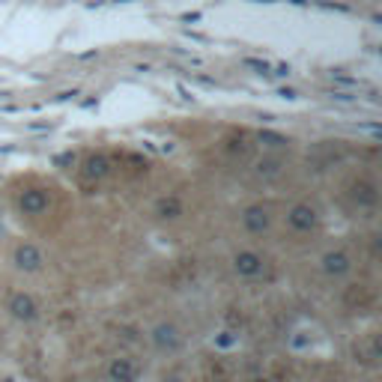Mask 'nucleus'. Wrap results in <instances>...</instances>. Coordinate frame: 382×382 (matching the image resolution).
Returning a JSON list of instances; mask_svg holds the SVG:
<instances>
[{
  "instance_id": "nucleus-1",
  "label": "nucleus",
  "mask_w": 382,
  "mask_h": 382,
  "mask_svg": "<svg viewBox=\"0 0 382 382\" xmlns=\"http://www.w3.org/2000/svg\"><path fill=\"white\" fill-rule=\"evenodd\" d=\"M12 263H16V269L21 272H39L45 266V254L33 245V242H21V245L12 251Z\"/></svg>"
},
{
  "instance_id": "nucleus-2",
  "label": "nucleus",
  "mask_w": 382,
  "mask_h": 382,
  "mask_svg": "<svg viewBox=\"0 0 382 382\" xmlns=\"http://www.w3.org/2000/svg\"><path fill=\"white\" fill-rule=\"evenodd\" d=\"M6 311L21 323H33L36 316H39V304H36V299L30 296V292H12L9 302H6Z\"/></svg>"
},
{
  "instance_id": "nucleus-3",
  "label": "nucleus",
  "mask_w": 382,
  "mask_h": 382,
  "mask_svg": "<svg viewBox=\"0 0 382 382\" xmlns=\"http://www.w3.org/2000/svg\"><path fill=\"white\" fill-rule=\"evenodd\" d=\"M316 221H320V215H316V209L311 207V203H296V207H290V212H287V224L299 233L314 230Z\"/></svg>"
},
{
  "instance_id": "nucleus-4",
  "label": "nucleus",
  "mask_w": 382,
  "mask_h": 382,
  "mask_svg": "<svg viewBox=\"0 0 382 382\" xmlns=\"http://www.w3.org/2000/svg\"><path fill=\"white\" fill-rule=\"evenodd\" d=\"M320 263H323V272H326L328 278H343V275L352 269V257H350L347 251H340V248L326 251Z\"/></svg>"
},
{
  "instance_id": "nucleus-5",
  "label": "nucleus",
  "mask_w": 382,
  "mask_h": 382,
  "mask_svg": "<svg viewBox=\"0 0 382 382\" xmlns=\"http://www.w3.org/2000/svg\"><path fill=\"white\" fill-rule=\"evenodd\" d=\"M152 343H156L161 352H176L183 343L180 328H176L173 323H159L156 328H152Z\"/></svg>"
},
{
  "instance_id": "nucleus-6",
  "label": "nucleus",
  "mask_w": 382,
  "mask_h": 382,
  "mask_svg": "<svg viewBox=\"0 0 382 382\" xmlns=\"http://www.w3.org/2000/svg\"><path fill=\"white\" fill-rule=\"evenodd\" d=\"M242 224H245V230H251V233H266L272 227V215L266 207L254 203V207H245V212H242Z\"/></svg>"
},
{
  "instance_id": "nucleus-7",
  "label": "nucleus",
  "mask_w": 382,
  "mask_h": 382,
  "mask_svg": "<svg viewBox=\"0 0 382 382\" xmlns=\"http://www.w3.org/2000/svg\"><path fill=\"white\" fill-rule=\"evenodd\" d=\"M233 269L239 278H257L263 272V257L257 251H239L233 257Z\"/></svg>"
},
{
  "instance_id": "nucleus-8",
  "label": "nucleus",
  "mask_w": 382,
  "mask_h": 382,
  "mask_svg": "<svg viewBox=\"0 0 382 382\" xmlns=\"http://www.w3.org/2000/svg\"><path fill=\"white\" fill-rule=\"evenodd\" d=\"M48 203H51L48 191H42V188H27V191L21 195L18 207H21L24 215H42V212L48 209Z\"/></svg>"
},
{
  "instance_id": "nucleus-9",
  "label": "nucleus",
  "mask_w": 382,
  "mask_h": 382,
  "mask_svg": "<svg viewBox=\"0 0 382 382\" xmlns=\"http://www.w3.org/2000/svg\"><path fill=\"white\" fill-rule=\"evenodd\" d=\"M350 197L359 203V207H376V200H379V191L371 180H355L350 185Z\"/></svg>"
},
{
  "instance_id": "nucleus-10",
  "label": "nucleus",
  "mask_w": 382,
  "mask_h": 382,
  "mask_svg": "<svg viewBox=\"0 0 382 382\" xmlns=\"http://www.w3.org/2000/svg\"><path fill=\"white\" fill-rule=\"evenodd\" d=\"M156 215L161 221H176L183 215V200L176 195H164L156 200Z\"/></svg>"
},
{
  "instance_id": "nucleus-11",
  "label": "nucleus",
  "mask_w": 382,
  "mask_h": 382,
  "mask_svg": "<svg viewBox=\"0 0 382 382\" xmlns=\"http://www.w3.org/2000/svg\"><path fill=\"white\" fill-rule=\"evenodd\" d=\"M108 374H111L113 382H135L137 367H135L132 359H113L111 367H108Z\"/></svg>"
},
{
  "instance_id": "nucleus-12",
  "label": "nucleus",
  "mask_w": 382,
  "mask_h": 382,
  "mask_svg": "<svg viewBox=\"0 0 382 382\" xmlns=\"http://www.w3.org/2000/svg\"><path fill=\"white\" fill-rule=\"evenodd\" d=\"M111 173V161L105 156H90L84 161V176L87 180H101V176Z\"/></svg>"
},
{
  "instance_id": "nucleus-13",
  "label": "nucleus",
  "mask_w": 382,
  "mask_h": 382,
  "mask_svg": "<svg viewBox=\"0 0 382 382\" xmlns=\"http://www.w3.org/2000/svg\"><path fill=\"white\" fill-rule=\"evenodd\" d=\"M281 168H284L281 156H269V159H260L257 161V173L266 176V180H269V176H278V173H281Z\"/></svg>"
},
{
  "instance_id": "nucleus-14",
  "label": "nucleus",
  "mask_w": 382,
  "mask_h": 382,
  "mask_svg": "<svg viewBox=\"0 0 382 382\" xmlns=\"http://www.w3.org/2000/svg\"><path fill=\"white\" fill-rule=\"evenodd\" d=\"M260 144L266 149H284L290 141H287L284 135H278V132H260Z\"/></svg>"
},
{
  "instance_id": "nucleus-15",
  "label": "nucleus",
  "mask_w": 382,
  "mask_h": 382,
  "mask_svg": "<svg viewBox=\"0 0 382 382\" xmlns=\"http://www.w3.org/2000/svg\"><path fill=\"white\" fill-rule=\"evenodd\" d=\"M245 66H251V69H260V72H269V63H260V60H245Z\"/></svg>"
},
{
  "instance_id": "nucleus-16",
  "label": "nucleus",
  "mask_w": 382,
  "mask_h": 382,
  "mask_svg": "<svg viewBox=\"0 0 382 382\" xmlns=\"http://www.w3.org/2000/svg\"><path fill=\"white\" fill-rule=\"evenodd\" d=\"M168 382H183V379H176V376H173V379H168Z\"/></svg>"
},
{
  "instance_id": "nucleus-17",
  "label": "nucleus",
  "mask_w": 382,
  "mask_h": 382,
  "mask_svg": "<svg viewBox=\"0 0 382 382\" xmlns=\"http://www.w3.org/2000/svg\"><path fill=\"white\" fill-rule=\"evenodd\" d=\"M257 382H269V379H257Z\"/></svg>"
}]
</instances>
